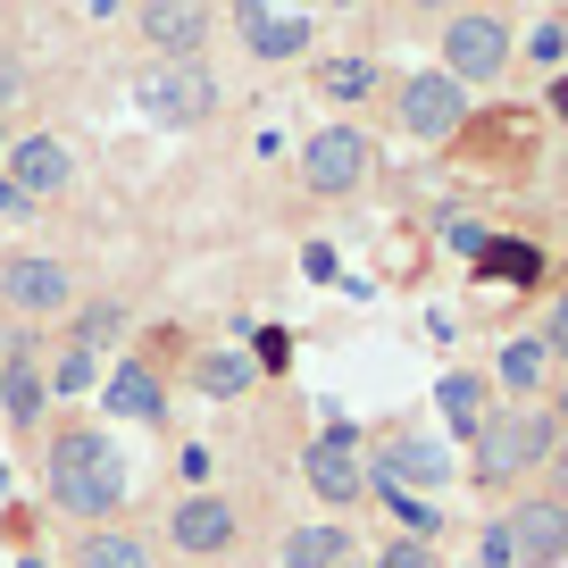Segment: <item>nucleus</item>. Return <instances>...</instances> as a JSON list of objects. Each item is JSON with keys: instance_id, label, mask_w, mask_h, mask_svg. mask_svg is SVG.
Returning <instances> with one entry per match:
<instances>
[{"instance_id": "nucleus-14", "label": "nucleus", "mask_w": 568, "mask_h": 568, "mask_svg": "<svg viewBox=\"0 0 568 568\" xmlns=\"http://www.w3.org/2000/svg\"><path fill=\"white\" fill-rule=\"evenodd\" d=\"M109 409H118V418H160V376L151 368H118L109 376Z\"/></svg>"}, {"instance_id": "nucleus-24", "label": "nucleus", "mask_w": 568, "mask_h": 568, "mask_svg": "<svg viewBox=\"0 0 568 568\" xmlns=\"http://www.w3.org/2000/svg\"><path fill=\"white\" fill-rule=\"evenodd\" d=\"M9 409H18V418H34V409H42V385L26 368H9Z\"/></svg>"}, {"instance_id": "nucleus-1", "label": "nucleus", "mask_w": 568, "mask_h": 568, "mask_svg": "<svg viewBox=\"0 0 568 568\" xmlns=\"http://www.w3.org/2000/svg\"><path fill=\"white\" fill-rule=\"evenodd\" d=\"M51 494H59V510H75V518L118 510V494H125L118 444H109V435H92V426L59 435V444H51Z\"/></svg>"}, {"instance_id": "nucleus-10", "label": "nucleus", "mask_w": 568, "mask_h": 568, "mask_svg": "<svg viewBox=\"0 0 568 568\" xmlns=\"http://www.w3.org/2000/svg\"><path fill=\"white\" fill-rule=\"evenodd\" d=\"M444 59H452V75H494L501 59H510V34H501L494 18H452L444 26Z\"/></svg>"}, {"instance_id": "nucleus-4", "label": "nucleus", "mask_w": 568, "mask_h": 568, "mask_svg": "<svg viewBox=\"0 0 568 568\" xmlns=\"http://www.w3.org/2000/svg\"><path fill=\"white\" fill-rule=\"evenodd\" d=\"M544 452H551V418H535V409H510V418H477V477H485V485L527 477Z\"/></svg>"}, {"instance_id": "nucleus-28", "label": "nucleus", "mask_w": 568, "mask_h": 568, "mask_svg": "<svg viewBox=\"0 0 568 568\" xmlns=\"http://www.w3.org/2000/svg\"><path fill=\"white\" fill-rule=\"evenodd\" d=\"M0 210H18V193H9V176H0Z\"/></svg>"}, {"instance_id": "nucleus-12", "label": "nucleus", "mask_w": 568, "mask_h": 568, "mask_svg": "<svg viewBox=\"0 0 568 568\" xmlns=\"http://www.w3.org/2000/svg\"><path fill=\"white\" fill-rule=\"evenodd\" d=\"M460 84H452V75H418V84L402 92V125L409 134H452V125H460Z\"/></svg>"}, {"instance_id": "nucleus-15", "label": "nucleus", "mask_w": 568, "mask_h": 568, "mask_svg": "<svg viewBox=\"0 0 568 568\" xmlns=\"http://www.w3.org/2000/svg\"><path fill=\"white\" fill-rule=\"evenodd\" d=\"M284 568H343V535L335 527H293L284 535Z\"/></svg>"}, {"instance_id": "nucleus-3", "label": "nucleus", "mask_w": 568, "mask_h": 568, "mask_svg": "<svg viewBox=\"0 0 568 568\" xmlns=\"http://www.w3.org/2000/svg\"><path fill=\"white\" fill-rule=\"evenodd\" d=\"M568 551V501H518L510 518H501L494 535H485V560L494 568H510V560H527V568H544V560H560Z\"/></svg>"}, {"instance_id": "nucleus-27", "label": "nucleus", "mask_w": 568, "mask_h": 568, "mask_svg": "<svg viewBox=\"0 0 568 568\" xmlns=\"http://www.w3.org/2000/svg\"><path fill=\"white\" fill-rule=\"evenodd\" d=\"M551 343H560V352H568V310H551Z\"/></svg>"}, {"instance_id": "nucleus-11", "label": "nucleus", "mask_w": 568, "mask_h": 568, "mask_svg": "<svg viewBox=\"0 0 568 568\" xmlns=\"http://www.w3.org/2000/svg\"><path fill=\"white\" fill-rule=\"evenodd\" d=\"M168 535H176V551H226L234 544V510L217 494H184L176 510H168Z\"/></svg>"}, {"instance_id": "nucleus-23", "label": "nucleus", "mask_w": 568, "mask_h": 568, "mask_svg": "<svg viewBox=\"0 0 568 568\" xmlns=\"http://www.w3.org/2000/svg\"><path fill=\"white\" fill-rule=\"evenodd\" d=\"M243 376H251L243 359H226V352H217L210 368H201V385H210V393H234V385H243Z\"/></svg>"}, {"instance_id": "nucleus-16", "label": "nucleus", "mask_w": 568, "mask_h": 568, "mask_svg": "<svg viewBox=\"0 0 568 568\" xmlns=\"http://www.w3.org/2000/svg\"><path fill=\"white\" fill-rule=\"evenodd\" d=\"M75 568H151V551H142L134 535H84Z\"/></svg>"}, {"instance_id": "nucleus-8", "label": "nucleus", "mask_w": 568, "mask_h": 568, "mask_svg": "<svg viewBox=\"0 0 568 568\" xmlns=\"http://www.w3.org/2000/svg\"><path fill=\"white\" fill-rule=\"evenodd\" d=\"M302 468H310V485H318L326 501H359V435H343V426H326V435H310V452H302Z\"/></svg>"}, {"instance_id": "nucleus-20", "label": "nucleus", "mask_w": 568, "mask_h": 568, "mask_svg": "<svg viewBox=\"0 0 568 568\" xmlns=\"http://www.w3.org/2000/svg\"><path fill=\"white\" fill-rule=\"evenodd\" d=\"M444 409L477 435V376H444Z\"/></svg>"}, {"instance_id": "nucleus-21", "label": "nucleus", "mask_w": 568, "mask_h": 568, "mask_svg": "<svg viewBox=\"0 0 568 568\" xmlns=\"http://www.w3.org/2000/svg\"><path fill=\"white\" fill-rule=\"evenodd\" d=\"M485 276H518V284H527V276H535V251H527V243H510V251H485Z\"/></svg>"}, {"instance_id": "nucleus-2", "label": "nucleus", "mask_w": 568, "mask_h": 568, "mask_svg": "<svg viewBox=\"0 0 568 568\" xmlns=\"http://www.w3.org/2000/svg\"><path fill=\"white\" fill-rule=\"evenodd\" d=\"M134 101L151 109L160 125H210V109H217V75L201 68V59H151V68L134 75Z\"/></svg>"}, {"instance_id": "nucleus-18", "label": "nucleus", "mask_w": 568, "mask_h": 568, "mask_svg": "<svg viewBox=\"0 0 568 568\" xmlns=\"http://www.w3.org/2000/svg\"><path fill=\"white\" fill-rule=\"evenodd\" d=\"M142 26L160 42H176V51H193V34H201V9H142Z\"/></svg>"}, {"instance_id": "nucleus-19", "label": "nucleus", "mask_w": 568, "mask_h": 568, "mask_svg": "<svg viewBox=\"0 0 568 568\" xmlns=\"http://www.w3.org/2000/svg\"><path fill=\"white\" fill-rule=\"evenodd\" d=\"M501 376H510V393L544 385V343H501Z\"/></svg>"}, {"instance_id": "nucleus-25", "label": "nucleus", "mask_w": 568, "mask_h": 568, "mask_svg": "<svg viewBox=\"0 0 568 568\" xmlns=\"http://www.w3.org/2000/svg\"><path fill=\"white\" fill-rule=\"evenodd\" d=\"M118 326H125V310H118V302H101V310H92V318H84V352H92V343H101V335H118Z\"/></svg>"}, {"instance_id": "nucleus-6", "label": "nucleus", "mask_w": 568, "mask_h": 568, "mask_svg": "<svg viewBox=\"0 0 568 568\" xmlns=\"http://www.w3.org/2000/svg\"><path fill=\"white\" fill-rule=\"evenodd\" d=\"M368 168H376V142L359 134V125H326V134L302 142V176L318 184V193H352Z\"/></svg>"}, {"instance_id": "nucleus-5", "label": "nucleus", "mask_w": 568, "mask_h": 568, "mask_svg": "<svg viewBox=\"0 0 568 568\" xmlns=\"http://www.w3.org/2000/svg\"><path fill=\"white\" fill-rule=\"evenodd\" d=\"M0 176H9V193H18V210H34V201H59L75 184V160L59 134H26L9 160H0Z\"/></svg>"}, {"instance_id": "nucleus-13", "label": "nucleus", "mask_w": 568, "mask_h": 568, "mask_svg": "<svg viewBox=\"0 0 568 568\" xmlns=\"http://www.w3.org/2000/svg\"><path fill=\"white\" fill-rule=\"evenodd\" d=\"M376 485H444V452L418 444V435H402V444H385V460H376Z\"/></svg>"}, {"instance_id": "nucleus-7", "label": "nucleus", "mask_w": 568, "mask_h": 568, "mask_svg": "<svg viewBox=\"0 0 568 568\" xmlns=\"http://www.w3.org/2000/svg\"><path fill=\"white\" fill-rule=\"evenodd\" d=\"M68 267L59 260H34V251H26V260H9L0 267V302L9 310H26V318H51V310H68Z\"/></svg>"}, {"instance_id": "nucleus-26", "label": "nucleus", "mask_w": 568, "mask_h": 568, "mask_svg": "<svg viewBox=\"0 0 568 568\" xmlns=\"http://www.w3.org/2000/svg\"><path fill=\"white\" fill-rule=\"evenodd\" d=\"M376 568H426V544H393V551H385Z\"/></svg>"}, {"instance_id": "nucleus-9", "label": "nucleus", "mask_w": 568, "mask_h": 568, "mask_svg": "<svg viewBox=\"0 0 568 568\" xmlns=\"http://www.w3.org/2000/svg\"><path fill=\"white\" fill-rule=\"evenodd\" d=\"M234 34H243L260 59H293V51L318 42V26H310L302 9H260V0H243V9H234Z\"/></svg>"}, {"instance_id": "nucleus-17", "label": "nucleus", "mask_w": 568, "mask_h": 568, "mask_svg": "<svg viewBox=\"0 0 568 568\" xmlns=\"http://www.w3.org/2000/svg\"><path fill=\"white\" fill-rule=\"evenodd\" d=\"M318 84L335 92V101H359V92H376V59H326Z\"/></svg>"}, {"instance_id": "nucleus-22", "label": "nucleus", "mask_w": 568, "mask_h": 568, "mask_svg": "<svg viewBox=\"0 0 568 568\" xmlns=\"http://www.w3.org/2000/svg\"><path fill=\"white\" fill-rule=\"evenodd\" d=\"M84 385H92V352H84V343H75V352L59 359V393H84Z\"/></svg>"}]
</instances>
